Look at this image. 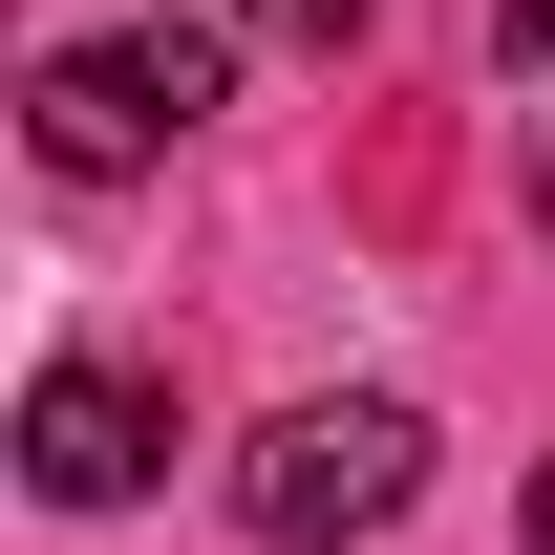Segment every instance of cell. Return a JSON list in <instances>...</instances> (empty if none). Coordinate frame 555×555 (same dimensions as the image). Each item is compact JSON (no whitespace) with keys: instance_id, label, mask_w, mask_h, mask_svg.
Listing matches in <instances>:
<instances>
[{"instance_id":"6da1fadb","label":"cell","mask_w":555,"mask_h":555,"mask_svg":"<svg viewBox=\"0 0 555 555\" xmlns=\"http://www.w3.org/2000/svg\"><path fill=\"white\" fill-rule=\"evenodd\" d=\"M427 491V406H385V385H321V406H278L257 449H235V513H257L278 555H343V534H385Z\"/></svg>"},{"instance_id":"7a4b0ae2","label":"cell","mask_w":555,"mask_h":555,"mask_svg":"<svg viewBox=\"0 0 555 555\" xmlns=\"http://www.w3.org/2000/svg\"><path fill=\"white\" fill-rule=\"evenodd\" d=\"M214 86H235V22L214 0H171V22H129V43H65L43 65V171H150L171 129H214Z\"/></svg>"},{"instance_id":"3957f363","label":"cell","mask_w":555,"mask_h":555,"mask_svg":"<svg viewBox=\"0 0 555 555\" xmlns=\"http://www.w3.org/2000/svg\"><path fill=\"white\" fill-rule=\"evenodd\" d=\"M22 470L65 491V513H129L171 470V385L150 363H43V406H22Z\"/></svg>"},{"instance_id":"277c9868","label":"cell","mask_w":555,"mask_h":555,"mask_svg":"<svg viewBox=\"0 0 555 555\" xmlns=\"http://www.w3.org/2000/svg\"><path fill=\"white\" fill-rule=\"evenodd\" d=\"M214 22H278V43H321V65L363 43V0H214Z\"/></svg>"},{"instance_id":"5b68a950","label":"cell","mask_w":555,"mask_h":555,"mask_svg":"<svg viewBox=\"0 0 555 555\" xmlns=\"http://www.w3.org/2000/svg\"><path fill=\"white\" fill-rule=\"evenodd\" d=\"M534 555H555V470H534Z\"/></svg>"}]
</instances>
